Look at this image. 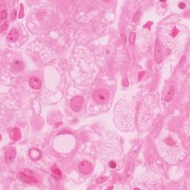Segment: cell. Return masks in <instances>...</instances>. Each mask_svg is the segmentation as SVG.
<instances>
[{
	"label": "cell",
	"instance_id": "4fadbf2b",
	"mask_svg": "<svg viewBox=\"0 0 190 190\" xmlns=\"http://www.w3.org/2000/svg\"><path fill=\"white\" fill-rule=\"evenodd\" d=\"M135 39H136V34L135 32H131L129 35V43L131 45L135 44Z\"/></svg>",
	"mask_w": 190,
	"mask_h": 190
},
{
	"label": "cell",
	"instance_id": "8992f818",
	"mask_svg": "<svg viewBox=\"0 0 190 190\" xmlns=\"http://www.w3.org/2000/svg\"><path fill=\"white\" fill-rule=\"evenodd\" d=\"M29 86L31 87L34 90H38L41 88L42 83L38 77H35V76H32L29 79Z\"/></svg>",
	"mask_w": 190,
	"mask_h": 190
},
{
	"label": "cell",
	"instance_id": "3957f363",
	"mask_svg": "<svg viewBox=\"0 0 190 190\" xmlns=\"http://www.w3.org/2000/svg\"><path fill=\"white\" fill-rule=\"evenodd\" d=\"M83 102H84V98L81 96H77L71 99L70 103L71 108L75 111H79L82 108Z\"/></svg>",
	"mask_w": 190,
	"mask_h": 190
},
{
	"label": "cell",
	"instance_id": "ac0fdd59",
	"mask_svg": "<svg viewBox=\"0 0 190 190\" xmlns=\"http://www.w3.org/2000/svg\"><path fill=\"white\" fill-rule=\"evenodd\" d=\"M23 10H24V9H23V7H22V5L21 4V8H20V12H19V19H22L23 17H24V12H23Z\"/></svg>",
	"mask_w": 190,
	"mask_h": 190
},
{
	"label": "cell",
	"instance_id": "277c9868",
	"mask_svg": "<svg viewBox=\"0 0 190 190\" xmlns=\"http://www.w3.org/2000/svg\"><path fill=\"white\" fill-rule=\"evenodd\" d=\"M17 155V150L15 148H9L5 151V161L6 164H10L14 162V159L16 157Z\"/></svg>",
	"mask_w": 190,
	"mask_h": 190
},
{
	"label": "cell",
	"instance_id": "9c48e42d",
	"mask_svg": "<svg viewBox=\"0 0 190 190\" xmlns=\"http://www.w3.org/2000/svg\"><path fill=\"white\" fill-rule=\"evenodd\" d=\"M175 86L173 83H172V84L170 85V86L169 87V88H168L167 91H166L165 96L166 102H169V101H171V99H172L174 96V94H175Z\"/></svg>",
	"mask_w": 190,
	"mask_h": 190
},
{
	"label": "cell",
	"instance_id": "9a60e30c",
	"mask_svg": "<svg viewBox=\"0 0 190 190\" xmlns=\"http://www.w3.org/2000/svg\"><path fill=\"white\" fill-rule=\"evenodd\" d=\"M140 13L139 11H137V13H135V16H134V19L133 20L135 22H137V21L139 20V18H140Z\"/></svg>",
	"mask_w": 190,
	"mask_h": 190
},
{
	"label": "cell",
	"instance_id": "7a4b0ae2",
	"mask_svg": "<svg viewBox=\"0 0 190 190\" xmlns=\"http://www.w3.org/2000/svg\"><path fill=\"white\" fill-rule=\"evenodd\" d=\"M18 178L22 181L28 184H36L37 183V179L34 176V172L29 170H24V171L19 172L18 175Z\"/></svg>",
	"mask_w": 190,
	"mask_h": 190
},
{
	"label": "cell",
	"instance_id": "5bb4252c",
	"mask_svg": "<svg viewBox=\"0 0 190 190\" xmlns=\"http://www.w3.org/2000/svg\"><path fill=\"white\" fill-rule=\"evenodd\" d=\"M1 19H5L8 17V12H7L6 10H3L1 12Z\"/></svg>",
	"mask_w": 190,
	"mask_h": 190
},
{
	"label": "cell",
	"instance_id": "52a82bcc",
	"mask_svg": "<svg viewBox=\"0 0 190 190\" xmlns=\"http://www.w3.org/2000/svg\"><path fill=\"white\" fill-rule=\"evenodd\" d=\"M155 59L157 63H160L162 62V55H161V50H160V46L159 43L158 39L156 40L155 46Z\"/></svg>",
	"mask_w": 190,
	"mask_h": 190
},
{
	"label": "cell",
	"instance_id": "7c38bea8",
	"mask_svg": "<svg viewBox=\"0 0 190 190\" xmlns=\"http://www.w3.org/2000/svg\"><path fill=\"white\" fill-rule=\"evenodd\" d=\"M52 175L55 179H59L62 177V175H61V172L59 169H55L53 170L52 172Z\"/></svg>",
	"mask_w": 190,
	"mask_h": 190
},
{
	"label": "cell",
	"instance_id": "d6986e66",
	"mask_svg": "<svg viewBox=\"0 0 190 190\" xmlns=\"http://www.w3.org/2000/svg\"><path fill=\"white\" fill-rule=\"evenodd\" d=\"M179 8H181V9H184L186 8V4L184 2H180L179 3Z\"/></svg>",
	"mask_w": 190,
	"mask_h": 190
},
{
	"label": "cell",
	"instance_id": "ba28073f",
	"mask_svg": "<svg viewBox=\"0 0 190 190\" xmlns=\"http://www.w3.org/2000/svg\"><path fill=\"white\" fill-rule=\"evenodd\" d=\"M19 31L17 29H12L10 32H9L8 37V40L10 42H15L16 41L19 39Z\"/></svg>",
	"mask_w": 190,
	"mask_h": 190
},
{
	"label": "cell",
	"instance_id": "30bf717a",
	"mask_svg": "<svg viewBox=\"0 0 190 190\" xmlns=\"http://www.w3.org/2000/svg\"><path fill=\"white\" fill-rule=\"evenodd\" d=\"M10 137L12 140L17 141L21 138V131L18 128H13L10 131Z\"/></svg>",
	"mask_w": 190,
	"mask_h": 190
},
{
	"label": "cell",
	"instance_id": "e0dca14e",
	"mask_svg": "<svg viewBox=\"0 0 190 190\" xmlns=\"http://www.w3.org/2000/svg\"><path fill=\"white\" fill-rule=\"evenodd\" d=\"M17 10H13V12L11 13V20H15L16 19V18H17Z\"/></svg>",
	"mask_w": 190,
	"mask_h": 190
},
{
	"label": "cell",
	"instance_id": "2e32d148",
	"mask_svg": "<svg viewBox=\"0 0 190 190\" xmlns=\"http://www.w3.org/2000/svg\"><path fill=\"white\" fill-rule=\"evenodd\" d=\"M8 25L7 22H3L2 24L1 25V32L2 33V32H4L5 30H6L7 28H8Z\"/></svg>",
	"mask_w": 190,
	"mask_h": 190
},
{
	"label": "cell",
	"instance_id": "ffe728a7",
	"mask_svg": "<svg viewBox=\"0 0 190 190\" xmlns=\"http://www.w3.org/2000/svg\"><path fill=\"white\" fill-rule=\"evenodd\" d=\"M109 166L111 168H115L116 167V164L115 162H113V161H111L109 163Z\"/></svg>",
	"mask_w": 190,
	"mask_h": 190
},
{
	"label": "cell",
	"instance_id": "8fae6325",
	"mask_svg": "<svg viewBox=\"0 0 190 190\" xmlns=\"http://www.w3.org/2000/svg\"><path fill=\"white\" fill-rule=\"evenodd\" d=\"M29 157L32 159L33 160H37L41 158L42 153L39 150L37 149H32L29 152Z\"/></svg>",
	"mask_w": 190,
	"mask_h": 190
},
{
	"label": "cell",
	"instance_id": "5b68a950",
	"mask_svg": "<svg viewBox=\"0 0 190 190\" xmlns=\"http://www.w3.org/2000/svg\"><path fill=\"white\" fill-rule=\"evenodd\" d=\"M79 170L80 171V172L84 174V175H88V174L91 173L93 168L89 162L82 161L79 164Z\"/></svg>",
	"mask_w": 190,
	"mask_h": 190
},
{
	"label": "cell",
	"instance_id": "6da1fadb",
	"mask_svg": "<svg viewBox=\"0 0 190 190\" xmlns=\"http://www.w3.org/2000/svg\"><path fill=\"white\" fill-rule=\"evenodd\" d=\"M92 97L96 103L104 104L107 103L109 99V93L106 90L98 89L94 92Z\"/></svg>",
	"mask_w": 190,
	"mask_h": 190
}]
</instances>
